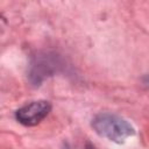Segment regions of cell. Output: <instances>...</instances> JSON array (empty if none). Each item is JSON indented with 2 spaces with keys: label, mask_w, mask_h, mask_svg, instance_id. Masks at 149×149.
Returning a JSON list of instances; mask_svg holds the SVG:
<instances>
[{
  "label": "cell",
  "mask_w": 149,
  "mask_h": 149,
  "mask_svg": "<svg viewBox=\"0 0 149 149\" xmlns=\"http://www.w3.org/2000/svg\"><path fill=\"white\" fill-rule=\"evenodd\" d=\"M86 149H95V148H94V146H93L92 143L87 142V143H86Z\"/></svg>",
  "instance_id": "obj_4"
},
{
  "label": "cell",
  "mask_w": 149,
  "mask_h": 149,
  "mask_svg": "<svg viewBox=\"0 0 149 149\" xmlns=\"http://www.w3.org/2000/svg\"><path fill=\"white\" fill-rule=\"evenodd\" d=\"M51 111V104L47 100H35L20 107L15 112V119L19 123L33 127L44 120Z\"/></svg>",
  "instance_id": "obj_3"
},
{
  "label": "cell",
  "mask_w": 149,
  "mask_h": 149,
  "mask_svg": "<svg viewBox=\"0 0 149 149\" xmlns=\"http://www.w3.org/2000/svg\"><path fill=\"white\" fill-rule=\"evenodd\" d=\"M94 132L112 142L123 143L126 139L135 135V128L123 118L107 112L97 114L91 122Z\"/></svg>",
  "instance_id": "obj_1"
},
{
  "label": "cell",
  "mask_w": 149,
  "mask_h": 149,
  "mask_svg": "<svg viewBox=\"0 0 149 149\" xmlns=\"http://www.w3.org/2000/svg\"><path fill=\"white\" fill-rule=\"evenodd\" d=\"M62 65V59L56 54L38 52L29 64L28 79L33 86H40L45 78L58 72Z\"/></svg>",
  "instance_id": "obj_2"
}]
</instances>
